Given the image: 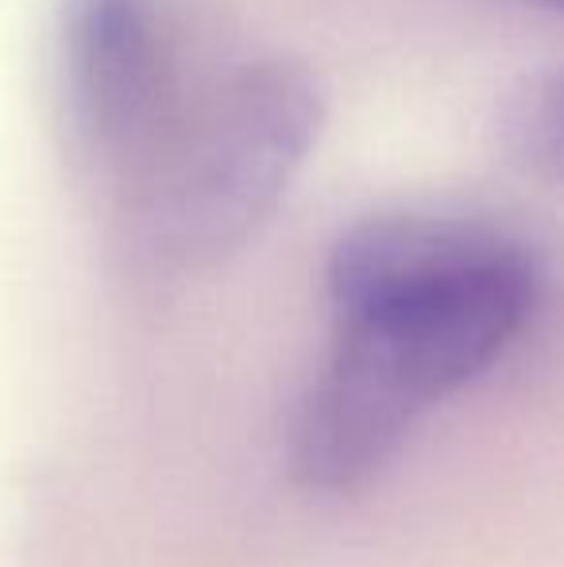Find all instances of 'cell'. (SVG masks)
<instances>
[{"label":"cell","instance_id":"3","mask_svg":"<svg viewBox=\"0 0 564 567\" xmlns=\"http://www.w3.org/2000/svg\"><path fill=\"white\" fill-rule=\"evenodd\" d=\"M59 47L78 147L129 186L189 105L166 4L62 0Z\"/></svg>","mask_w":564,"mask_h":567},{"label":"cell","instance_id":"4","mask_svg":"<svg viewBox=\"0 0 564 567\" xmlns=\"http://www.w3.org/2000/svg\"><path fill=\"white\" fill-rule=\"evenodd\" d=\"M550 132H553V140H557V147H561V155H564V97H561V113L553 116V127H550Z\"/></svg>","mask_w":564,"mask_h":567},{"label":"cell","instance_id":"1","mask_svg":"<svg viewBox=\"0 0 564 567\" xmlns=\"http://www.w3.org/2000/svg\"><path fill=\"white\" fill-rule=\"evenodd\" d=\"M337 340L290 425V471L325 494L363 486L433 402L483 374L530 321L526 247L475 220L376 217L325 267Z\"/></svg>","mask_w":564,"mask_h":567},{"label":"cell","instance_id":"2","mask_svg":"<svg viewBox=\"0 0 564 567\" xmlns=\"http://www.w3.org/2000/svg\"><path fill=\"white\" fill-rule=\"evenodd\" d=\"M325 124V93L286 59L244 62L194 93L129 182L132 236L158 267L197 270L271 220Z\"/></svg>","mask_w":564,"mask_h":567},{"label":"cell","instance_id":"5","mask_svg":"<svg viewBox=\"0 0 564 567\" xmlns=\"http://www.w3.org/2000/svg\"><path fill=\"white\" fill-rule=\"evenodd\" d=\"M534 4H542V8H553V12H564V0H534Z\"/></svg>","mask_w":564,"mask_h":567}]
</instances>
